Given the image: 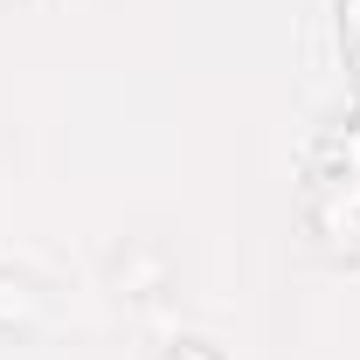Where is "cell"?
Segmentation results:
<instances>
[{
  "label": "cell",
  "mask_w": 360,
  "mask_h": 360,
  "mask_svg": "<svg viewBox=\"0 0 360 360\" xmlns=\"http://www.w3.org/2000/svg\"><path fill=\"white\" fill-rule=\"evenodd\" d=\"M42 305H35V291L28 284H14V277H0V326H35Z\"/></svg>",
  "instance_id": "cell-1"
}]
</instances>
